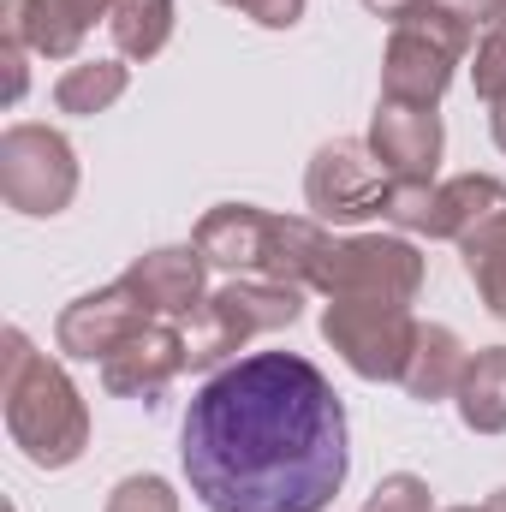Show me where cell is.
<instances>
[{
  "label": "cell",
  "instance_id": "cell-1",
  "mask_svg": "<svg viewBox=\"0 0 506 512\" xmlns=\"http://www.w3.org/2000/svg\"><path fill=\"white\" fill-rule=\"evenodd\" d=\"M185 483L209 512H322L352 471L346 405L298 352H251L191 393Z\"/></svg>",
  "mask_w": 506,
  "mask_h": 512
},
{
  "label": "cell",
  "instance_id": "cell-2",
  "mask_svg": "<svg viewBox=\"0 0 506 512\" xmlns=\"http://www.w3.org/2000/svg\"><path fill=\"white\" fill-rule=\"evenodd\" d=\"M0 411L12 447L36 471H66L90 447V405L60 358L36 352L24 328L0 334Z\"/></svg>",
  "mask_w": 506,
  "mask_h": 512
},
{
  "label": "cell",
  "instance_id": "cell-3",
  "mask_svg": "<svg viewBox=\"0 0 506 512\" xmlns=\"http://www.w3.org/2000/svg\"><path fill=\"white\" fill-rule=\"evenodd\" d=\"M471 24H459L453 12H441L435 0L411 6L393 36H387V54H381V102H399V108H435L453 84V72L465 66L471 54Z\"/></svg>",
  "mask_w": 506,
  "mask_h": 512
},
{
  "label": "cell",
  "instance_id": "cell-4",
  "mask_svg": "<svg viewBox=\"0 0 506 512\" xmlns=\"http://www.w3.org/2000/svg\"><path fill=\"white\" fill-rule=\"evenodd\" d=\"M304 310V286L286 280H262V274H239L227 286H215L203 298V310L191 316V370H227V358H239L256 334L292 328Z\"/></svg>",
  "mask_w": 506,
  "mask_h": 512
},
{
  "label": "cell",
  "instance_id": "cell-5",
  "mask_svg": "<svg viewBox=\"0 0 506 512\" xmlns=\"http://www.w3.org/2000/svg\"><path fill=\"white\" fill-rule=\"evenodd\" d=\"M310 286L322 298H393L411 304L423 292V251L405 233H346L316 256Z\"/></svg>",
  "mask_w": 506,
  "mask_h": 512
},
{
  "label": "cell",
  "instance_id": "cell-6",
  "mask_svg": "<svg viewBox=\"0 0 506 512\" xmlns=\"http://www.w3.org/2000/svg\"><path fill=\"white\" fill-rule=\"evenodd\" d=\"M417 328L423 322L411 316V304H393V298H328V310H322V340L364 382H399L405 376Z\"/></svg>",
  "mask_w": 506,
  "mask_h": 512
},
{
  "label": "cell",
  "instance_id": "cell-7",
  "mask_svg": "<svg viewBox=\"0 0 506 512\" xmlns=\"http://www.w3.org/2000/svg\"><path fill=\"white\" fill-rule=\"evenodd\" d=\"M0 197L18 215H66L78 197V149L54 126H6L0 131Z\"/></svg>",
  "mask_w": 506,
  "mask_h": 512
},
{
  "label": "cell",
  "instance_id": "cell-8",
  "mask_svg": "<svg viewBox=\"0 0 506 512\" xmlns=\"http://www.w3.org/2000/svg\"><path fill=\"white\" fill-rule=\"evenodd\" d=\"M387 167L376 161L370 137H334L310 155V173H304V203L316 209V221H334V227H358L381 215L387 203Z\"/></svg>",
  "mask_w": 506,
  "mask_h": 512
},
{
  "label": "cell",
  "instance_id": "cell-9",
  "mask_svg": "<svg viewBox=\"0 0 506 512\" xmlns=\"http://www.w3.org/2000/svg\"><path fill=\"white\" fill-rule=\"evenodd\" d=\"M143 322H161V316H149L126 280H114V286L84 292V298H72V304L60 310V322H54V346H60L66 358H78V364H102L108 352L126 346Z\"/></svg>",
  "mask_w": 506,
  "mask_h": 512
},
{
  "label": "cell",
  "instance_id": "cell-10",
  "mask_svg": "<svg viewBox=\"0 0 506 512\" xmlns=\"http://www.w3.org/2000/svg\"><path fill=\"white\" fill-rule=\"evenodd\" d=\"M185 370H191V340L179 334V322H143L120 352L102 358V387H108L114 399H143V405H155Z\"/></svg>",
  "mask_w": 506,
  "mask_h": 512
},
{
  "label": "cell",
  "instance_id": "cell-11",
  "mask_svg": "<svg viewBox=\"0 0 506 512\" xmlns=\"http://www.w3.org/2000/svg\"><path fill=\"white\" fill-rule=\"evenodd\" d=\"M120 280L137 292V304H143L149 316H161V322H185V316H197L203 298H209V262H203L197 245L143 251Z\"/></svg>",
  "mask_w": 506,
  "mask_h": 512
},
{
  "label": "cell",
  "instance_id": "cell-12",
  "mask_svg": "<svg viewBox=\"0 0 506 512\" xmlns=\"http://www.w3.org/2000/svg\"><path fill=\"white\" fill-rule=\"evenodd\" d=\"M370 149L387 167V179H435L441 167V149H447V131L435 108H399V102H381L376 120H370Z\"/></svg>",
  "mask_w": 506,
  "mask_h": 512
},
{
  "label": "cell",
  "instance_id": "cell-13",
  "mask_svg": "<svg viewBox=\"0 0 506 512\" xmlns=\"http://www.w3.org/2000/svg\"><path fill=\"white\" fill-rule=\"evenodd\" d=\"M268 227H274V215L256 209V203H215V209L197 221L191 245L203 251L209 268H227V274H262Z\"/></svg>",
  "mask_w": 506,
  "mask_h": 512
},
{
  "label": "cell",
  "instance_id": "cell-14",
  "mask_svg": "<svg viewBox=\"0 0 506 512\" xmlns=\"http://www.w3.org/2000/svg\"><path fill=\"white\" fill-rule=\"evenodd\" d=\"M501 215H506V185L501 179H495V173H459V179H441V185H435L423 239L465 245V239H477L483 227H495Z\"/></svg>",
  "mask_w": 506,
  "mask_h": 512
},
{
  "label": "cell",
  "instance_id": "cell-15",
  "mask_svg": "<svg viewBox=\"0 0 506 512\" xmlns=\"http://www.w3.org/2000/svg\"><path fill=\"white\" fill-rule=\"evenodd\" d=\"M465 364H471L465 340H459L447 322H423V328H417V346H411V364H405V376H399V387H405L411 399H423V405H441V399H453V393H459Z\"/></svg>",
  "mask_w": 506,
  "mask_h": 512
},
{
  "label": "cell",
  "instance_id": "cell-16",
  "mask_svg": "<svg viewBox=\"0 0 506 512\" xmlns=\"http://www.w3.org/2000/svg\"><path fill=\"white\" fill-rule=\"evenodd\" d=\"M0 36L24 42L42 60H72L90 36V24H78L60 0H0Z\"/></svg>",
  "mask_w": 506,
  "mask_h": 512
},
{
  "label": "cell",
  "instance_id": "cell-17",
  "mask_svg": "<svg viewBox=\"0 0 506 512\" xmlns=\"http://www.w3.org/2000/svg\"><path fill=\"white\" fill-rule=\"evenodd\" d=\"M453 405H459V423L471 435H506V346L471 352Z\"/></svg>",
  "mask_w": 506,
  "mask_h": 512
},
{
  "label": "cell",
  "instance_id": "cell-18",
  "mask_svg": "<svg viewBox=\"0 0 506 512\" xmlns=\"http://www.w3.org/2000/svg\"><path fill=\"white\" fill-rule=\"evenodd\" d=\"M126 84H131L126 60H78L54 84V108L72 114V120H96V114H108L126 96Z\"/></svg>",
  "mask_w": 506,
  "mask_h": 512
},
{
  "label": "cell",
  "instance_id": "cell-19",
  "mask_svg": "<svg viewBox=\"0 0 506 512\" xmlns=\"http://www.w3.org/2000/svg\"><path fill=\"white\" fill-rule=\"evenodd\" d=\"M322 245H328L322 221H310V215H274V227H268V256H262V280L310 286Z\"/></svg>",
  "mask_w": 506,
  "mask_h": 512
},
{
  "label": "cell",
  "instance_id": "cell-20",
  "mask_svg": "<svg viewBox=\"0 0 506 512\" xmlns=\"http://www.w3.org/2000/svg\"><path fill=\"white\" fill-rule=\"evenodd\" d=\"M173 24H179L173 0H114V12H108V36H114L120 60H155L173 42Z\"/></svg>",
  "mask_w": 506,
  "mask_h": 512
},
{
  "label": "cell",
  "instance_id": "cell-21",
  "mask_svg": "<svg viewBox=\"0 0 506 512\" xmlns=\"http://www.w3.org/2000/svg\"><path fill=\"white\" fill-rule=\"evenodd\" d=\"M459 251H465V274L477 280V298L489 304V316L506 322V215L495 227H483L477 239H465Z\"/></svg>",
  "mask_w": 506,
  "mask_h": 512
},
{
  "label": "cell",
  "instance_id": "cell-22",
  "mask_svg": "<svg viewBox=\"0 0 506 512\" xmlns=\"http://www.w3.org/2000/svg\"><path fill=\"white\" fill-rule=\"evenodd\" d=\"M471 84H477V96L489 108L506 96V24H489L477 36V48H471Z\"/></svg>",
  "mask_w": 506,
  "mask_h": 512
},
{
  "label": "cell",
  "instance_id": "cell-23",
  "mask_svg": "<svg viewBox=\"0 0 506 512\" xmlns=\"http://www.w3.org/2000/svg\"><path fill=\"white\" fill-rule=\"evenodd\" d=\"M102 512H179V495H173L167 477L137 471V477H126V483H114V495H108Z\"/></svg>",
  "mask_w": 506,
  "mask_h": 512
},
{
  "label": "cell",
  "instance_id": "cell-24",
  "mask_svg": "<svg viewBox=\"0 0 506 512\" xmlns=\"http://www.w3.org/2000/svg\"><path fill=\"white\" fill-rule=\"evenodd\" d=\"M364 512H435V501H429V483H423V477L393 471V477H381L376 483V495H370V507Z\"/></svg>",
  "mask_w": 506,
  "mask_h": 512
},
{
  "label": "cell",
  "instance_id": "cell-25",
  "mask_svg": "<svg viewBox=\"0 0 506 512\" xmlns=\"http://www.w3.org/2000/svg\"><path fill=\"white\" fill-rule=\"evenodd\" d=\"M441 12H453L459 24L471 30H489V24H506V0H435Z\"/></svg>",
  "mask_w": 506,
  "mask_h": 512
},
{
  "label": "cell",
  "instance_id": "cell-26",
  "mask_svg": "<svg viewBox=\"0 0 506 512\" xmlns=\"http://www.w3.org/2000/svg\"><path fill=\"white\" fill-rule=\"evenodd\" d=\"M0 60H6V102L18 108V102H24V90H30V66H24V60H30V48L0 36Z\"/></svg>",
  "mask_w": 506,
  "mask_h": 512
},
{
  "label": "cell",
  "instance_id": "cell-27",
  "mask_svg": "<svg viewBox=\"0 0 506 512\" xmlns=\"http://www.w3.org/2000/svg\"><path fill=\"white\" fill-rule=\"evenodd\" d=\"M60 6H66L78 24H96V18H108V12H114V0H60Z\"/></svg>",
  "mask_w": 506,
  "mask_h": 512
},
{
  "label": "cell",
  "instance_id": "cell-28",
  "mask_svg": "<svg viewBox=\"0 0 506 512\" xmlns=\"http://www.w3.org/2000/svg\"><path fill=\"white\" fill-rule=\"evenodd\" d=\"M364 6H370L376 18H387V24H399V18H405L411 6H423V0H364Z\"/></svg>",
  "mask_w": 506,
  "mask_h": 512
},
{
  "label": "cell",
  "instance_id": "cell-29",
  "mask_svg": "<svg viewBox=\"0 0 506 512\" xmlns=\"http://www.w3.org/2000/svg\"><path fill=\"white\" fill-rule=\"evenodd\" d=\"M489 131H495V149L506 155V96L495 102V108H489Z\"/></svg>",
  "mask_w": 506,
  "mask_h": 512
},
{
  "label": "cell",
  "instance_id": "cell-30",
  "mask_svg": "<svg viewBox=\"0 0 506 512\" xmlns=\"http://www.w3.org/2000/svg\"><path fill=\"white\" fill-rule=\"evenodd\" d=\"M483 512H506V489H495V495L483 501Z\"/></svg>",
  "mask_w": 506,
  "mask_h": 512
},
{
  "label": "cell",
  "instance_id": "cell-31",
  "mask_svg": "<svg viewBox=\"0 0 506 512\" xmlns=\"http://www.w3.org/2000/svg\"><path fill=\"white\" fill-rule=\"evenodd\" d=\"M221 6H233V12H251L256 0H221Z\"/></svg>",
  "mask_w": 506,
  "mask_h": 512
},
{
  "label": "cell",
  "instance_id": "cell-32",
  "mask_svg": "<svg viewBox=\"0 0 506 512\" xmlns=\"http://www.w3.org/2000/svg\"><path fill=\"white\" fill-rule=\"evenodd\" d=\"M441 512H483V507H441Z\"/></svg>",
  "mask_w": 506,
  "mask_h": 512
}]
</instances>
